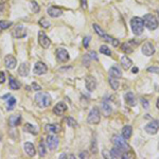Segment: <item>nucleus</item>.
<instances>
[{
    "label": "nucleus",
    "mask_w": 159,
    "mask_h": 159,
    "mask_svg": "<svg viewBox=\"0 0 159 159\" xmlns=\"http://www.w3.org/2000/svg\"><path fill=\"white\" fill-rule=\"evenodd\" d=\"M9 85H10V88L13 89V90H18V89L21 87V85H20V83L18 81H16L13 77H11L10 79H9Z\"/></svg>",
    "instance_id": "nucleus-27"
},
{
    "label": "nucleus",
    "mask_w": 159,
    "mask_h": 159,
    "mask_svg": "<svg viewBox=\"0 0 159 159\" xmlns=\"http://www.w3.org/2000/svg\"><path fill=\"white\" fill-rule=\"evenodd\" d=\"M13 22L11 21H6V20H1L0 21V30H5V29H9L10 27H12Z\"/></svg>",
    "instance_id": "nucleus-32"
},
{
    "label": "nucleus",
    "mask_w": 159,
    "mask_h": 159,
    "mask_svg": "<svg viewBox=\"0 0 159 159\" xmlns=\"http://www.w3.org/2000/svg\"><path fill=\"white\" fill-rule=\"evenodd\" d=\"M141 51H142V53L145 56H152V55L155 53V47H154V45L152 44V42H146L142 45Z\"/></svg>",
    "instance_id": "nucleus-8"
},
{
    "label": "nucleus",
    "mask_w": 159,
    "mask_h": 159,
    "mask_svg": "<svg viewBox=\"0 0 159 159\" xmlns=\"http://www.w3.org/2000/svg\"><path fill=\"white\" fill-rule=\"evenodd\" d=\"M132 133H133V128H132L131 125H125V126L122 128V137L124 138L125 140L131 138Z\"/></svg>",
    "instance_id": "nucleus-24"
},
{
    "label": "nucleus",
    "mask_w": 159,
    "mask_h": 159,
    "mask_svg": "<svg viewBox=\"0 0 159 159\" xmlns=\"http://www.w3.org/2000/svg\"><path fill=\"white\" fill-rule=\"evenodd\" d=\"M109 84H110L111 88H113L114 90H117V89L119 88V82H118L117 79H115V78L109 77Z\"/></svg>",
    "instance_id": "nucleus-31"
},
{
    "label": "nucleus",
    "mask_w": 159,
    "mask_h": 159,
    "mask_svg": "<svg viewBox=\"0 0 159 159\" xmlns=\"http://www.w3.org/2000/svg\"><path fill=\"white\" fill-rule=\"evenodd\" d=\"M23 129L26 132H28V133H30V134H32V135H37L38 134V132H37V129L35 128L34 126H33L31 123H27L26 125H24V127H23Z\"/></svg>",
    "instance_id": "nucleus-28"
},
{
    "label": "nucleus",
    "mask_w": 159,
    "mask_h": 159,
    "mask_svg": "<svg viewBox=\"0 0 159 159\" xmlns=\"http://www.w3.org/2000/svg\"><path fill=\"white\" fill-rule=\"evenodd\" d=\"M141 104H142V106L144 107L145 109H147L150 106V104H149V102H147L146 99H141Z\"/></svg>",
    "instance_id": "nucleus-41"
},
{
    "label": "nucleus",
    "mask_w": 159,
    "mask_h": 159,
    "mask_svg": "<svg viewBox=\"0 0 159 159\" xmlns=\"http://www.w3.org/2000/svg\"><path fill=\"white\" fill-rule=\"evenodd\" d=\"M47 145L50 150H55L59 145V138L54 135H49L47 137Z\"/></svg>",
    "instance_id": "nucleus-11"
},
{
    "label": "nucleus",
    "mask_w": 159,
    "mask_h": 159,
    "mask_svg": "<svg viewBox=\"0 0 159 159\" xmlns=\"http://www.w3.org/2000/svg\"><path fill=\"white\" fill-rule=\"evenodd\" d=\"M6 1H8V0H0V4H3V3H5Z\"/></svg>",
    "instance_id": "nucleus-49"
},
{
    "label": "nucleus",
    "mask_w": 159,
    "mask_h": 159,
    "mask_svg": "<svg viewBox=\"0 0 159 159\" xmlns=\"http://www.w3.org/2000/svg\"><path fill=\"white\" fill-rule=\"evenodd\" d=\"M45 131L49 134H57L60 131V126L59 124H56V123H54V124H47L45 126Z\"/></svg>",
    "instance_id": "nucleus-18"
},
{
    "label": "nucleus",
    "mask_w": 159,
    "mask_h": 159,
    "mask_svg": "<svg viewBox=\"0 0 159 159\" xmlns=\"http://www.w3.org/2000/svg\"><path fill=\"white\" fill-rule=\"evenodd\" d=\"M81 6H82L83 10H86L87 9V0H81Z\"/></svg>",
    "instance_id": "nucleus-44"
},
{
    "label": "nucleus",
    "mask_w": 159,
    "mask_h": 159,
    "mask_svg": "<svg viewBox=\"0 0 159 159\" xmlns=\"http://www.w3.org/2000/svg\"><path fill=\"white\" fill-rule=\"evenodd\" d=\"M85 85H86V88L88 89L89 91H93L97 88V81H96V79L93 77L88 75V77L85 79Z\"/></svg>",
    "instance_id": "nucleus-13"
},
{
    "label": "nucleus",
    "mask_w": 159,
    "mask_h": 159,
    "mask_svg": "<svg viewBox=\"0 0 159 159\" xmlns=\"http://www.w3.org/2000/svg\"><path fill=\"white\" fill-rule=\"evenodd\" d=\"M38 42L39 45L42 47V48L47 49L50 47L51 45V40L49 39V37L46 35V33L44 32V31H39L38 32Z\"/></svg>",
    "instance_id": "nucleus-10"
},
{
    "label": "nucleus",
    "mask_w": 159,
    "mask_h": 159,
    "mask_svg": "<svg viewBox=\"0 0 159 159\" xmlns=\"http://www.w3.org/2000/svg\"><path fill=\"white\" fill-rule=\"evenodd\" d=\"M89 42H90V37H89V36L85 37L84 40H83V45H84L85 48H88V46H89Z\"/></svg>",
    "instance_id": "nucleus-40"
},
{
    "label": "nucleus",
    "mask_w": 159,
    "mask_h": 159,
    "mask_svg": "<svg viewBox=\"0 0 159 159\" xmlns=\"http://www.w3.org/2000/svg\"><path fill=\"white\" fill-rule=\"evenodd\" d=\"M31 10L33 11L34 13H38L39 10H40V6L38 5V3H37L36 1H31Z\"/></svg>",
    "instance_id": "nucleus-34"
},
{
    "label": "nucleus",
    "mask_w": 159,
    "mask_h": 159,
    "mask_svg": "<svg viewBox=\"0 0 159 159\" xmlns=\"http://www.w3.org/2000/svg\"><path fill=\"white\" fill-rule=\"evenodd\" d=\"M29 71H30V66L28 63H22L18 68V73L21 77H27L29 74Z\"/></svg>",
    "instance_id": "nucleus-20"
},
{
    "label": "nucleus",
    "mask_w": 159,
    "mask_h": 159,
    "mask_svg": "<svg viewBox=\"0 0 159 159\" xmlns=\"http://www.w3.org/2000/svg\"><path fill=\"white\" fill-rule=\"evenodd\" d=\"M46 155V150H45V144L42 142L39 143V156L40 157H44Z\"/></svg>",
    "instance_id": "nucleus-37"
},
{
    "label": "nucleus",
    "mask_w": 159,
    "mask_h": 159,
    "mask_svg": "<svg viewBox=\"0 0 159 159\" xmlns=\"http://www.w3.org/2000/svg\"><path fill=\"white\" fill-rule=\"evenodd\" d=\"M32 87H33V89H34V90H40V89H42V88H40L39 85H37L35 82L32 83Z\"/></svg>",
    "instance_id": "nucleus-45"
},
{
    "label": "nucleus",
    "mask_w": 159,
    "mask_h": 159,
    "mask_svg": "<svg viewBox=\"0 0 159 159\" xmlns=\"http://www.w3.org/2000/svg\"><path fill=\"white\" fill-rule=\"evenodd\" d=\"M47 71H48V68H47L46 64L42 62H38L35 64L34 66V73L37 75H42V74H45V73H47Z\"/></svg>",
    "instance_id": "nucleus-12"
},
{
    "label": "nucleus",
    "mask_w": 159,
    "mask_h": 159,
    "mask_svg": "<svg viewBox=\"0 0 159 159\" xmlns=\"http://www.w3.org/2000/svg\"><path fill=\"white\" fill-rule=\"evenodd\" d=\"M93 29H95L96 33H97V34L99 35L100 37H102V38L104 39V40H106V42H111L114 47H117L118 45H119V40L116 39V38H113V37H111V36H109V35H107L106 33H105L104 31H103L102 29H101V27L98 26L97 23L93 24Z\"/></svg>",
    "instance_id": "nucleus-4"
},
{
    "label": "nucleus",
    "mask_w": 159,
    "mask_h": 159,
    "mask_svg": "<svg viewBox=\"0 0 159 159\" xmlns=\"http://www.w3.org/2000/svg\"><path fill=\"white\" fill-rule=\"evenodd\" d=\"M88 55H90V59H92V60H99V59H98V56H97V53H96L95 51H91V52H89Z\"/></svg>",
    "instance_id": "nucleus-43"
},
{
    "label": "nucleus",
    "mask_w": 159,
    "mask_h": 159,
    "mask_svg": "<svg viewBox=\"0 0 159 159\" xmlns=\"http://www.w3.org/2000/svg\"><path fill=\"white\" fill-rule=\"evenodd\" d=\"M138 71H139V69H138L137 67H134V68L132 69V72H133V73H137Z\"/></svg>",
    "instance_id": "nucleus-47"
},
{
    "label": "nucleus",
    "mask_w": 159,
    "mask_h": 159,
    "mask_svg": "<svg viewBox=\"0 0 159 159\" xmlns=\"http://www.w3.org/2000/svg\"><path fill=\"white\" fill-rule=\"evenodd\" d=\"M15 104H16V99L14 97H10V99L8 101V107H6V109L8 110H13Z\"/></svg>",
    "instance_id": "nucleus-30"
},
{
    "label": "nucleus",
    "mask_w": 159,
    "mask_h": 159,
    "mask_svg": "<svg viewBox=\"0 0 159 159\" xmlns=\"http://www.w3.org/2000/svg\"><path fill=\"white\" fill-rule=\"evenodd\" d=\"M102 114L105 116V117H108V116L111 114V106L106 102V101L102 103Z\"/></svg>",
    "instance_id": "nucleus-26"
},
{
    "label": "nucleus",
    "mask_w": 159,
    "mask_h": 159,
    "mask_svg": "<svg viewBox=\"0 0 159 159\" xmlns=\"http://www.w3.org/2000/svg\"><path fill=\"white\" fill-rule=\"evenodd\" d=\"M66 122H67V125H69V126H71V127H75L78 125V122L75 121L73 118H71V117H68L66 119Z\"/></svg>",
    "instance_id": "nucleus-35"
},
{
    "label": "nucleus",
    "mask_w": 159,
    "mask_h": 159,
    "mask_svg": "<svg viewBox=\"0 0 159 159\" xmlns=\"http://www.w3.org/2000/svg\"><path fill=\"white\" fill-rule=\"evenodd\" d=\"M21 123V117L19 115H14V116H11L9 118V125L12 127L14 126H18V125Z\"/></svg>",
    "instance_id": "nucleus-21"
},
{
    "label": "nucleus",
    "mask_w": 159,
    "mask_h": 159,
    "mask_svg": "<svg viewBox=\"0 0 159 159\" xmlns=\"http://www.w3.org/2000/svg\"><path fill=\"white\" fill-rule=\"evenodd\" d=\"M147 71H149V72H153V73H157V74H159V67H150V68H147Z\"/></svg>",
    "instance_id": "nucleus-39"
},
{
    "label": "nucleus",
    "mask_w": 159,
    "mask_h": 159,
    "mask_svg": "<svg viewBox=\"0 0 159 159\" xmlns=\"http://www.w3.org/2000/svg\"><path fill=\"white\" fill-rule=\"evenodd\" d=\"M109 77L115 78V79H120L122 77V72L117 66H113L109 69Z\"/></svg>",
    "instance_id": "nucleus-22"
},
{
    "label": "nucleus",
    "mask_w": 159,
    "mask_h": 159,
    "mask_svg": "<svg viewBox=\"0 0 159 159\" xmlns=\"http://www.w3.org/2000/svg\"><path fill=\"white\" fill-rule=\"evenodd\" d=\"M55 55H56V60H59L60 63H66V62H68L69 59H70L69 53L67 52V50L66 49H64V48L57 49Z\"/></svg>",
    "instance_id": "nucleus-7"
},
{
    "label": "nucleus",
    "mask_w": 159,
    "mask_h": 159,
    "mask_svg": "<svg viewBox=\"0 0 159 159\" xmlns=\"http://www.w3.org/2000/svg\"><path fill=\"white\" fill-rule=\"evenodd\" d=\"M121 50L123 51V52L127 53V54H129V53L133 52V47L129 45V42H124V44L121 46Z\"/></svg>",
    "instance_id": "nucleus-29"
},
{
    "label": "nucleus",
    "mask_w": 159,
    "mask_h": 159,
    "mask_svg": "<svg viewBox=\"0 0 159 159\" xmlns=\"http://www.w3.org/2000/svg\"><path fill=\"white\" fill-rule=\"evenodd\" d=\"M10 97H11V95H9V93H8V95L3 96V97H2L1 99H3V100H6V98H10Z\"/></svg>",
    "instance_id": "nucleus-48"
},
{
    "label": "nucleus",
    "mask_w": 159,
    "mask_h": 159,
    "mask_svg": "<svg viewBox=\"0 0 159 159\" xmlns=\"http://www.w3.org/2000/svg\"><path fill=\"white\" fill-rule=\"evenodd\" d=\"M39 24H40V26H42L44 29H47V28H49V27H50V22H49L47 19H45V18L39 19Z\"/></svg>",
    "instance_id": "nucleus-36"
},
{
    "label": "nucleus",
    "mask_w": 159,
    "mask_h": 159,
    "mask_svg": "<svg viewBox=\"0 0 159 159\" xmlns=\"http://www.w3.org/2000/svg\"><path fill=\"white\" fill-rule=\"evenodd\" d=\"M4 65L8 69H14L17 65V60L13 55H6L4 57Z\"/></svg>",
    "instance_id": "nucleus-14"
},
{
    "label": "nucleus",
    "mask_w": 159,
    "mask_h": 159,
    "mask_svg": "<svg viewBox=\"0 0 159 159\" xmlns=\"http://www.w3.org/2000/svg\"><path fill=\"white\" fill-rule=\"evenodd\" d=\"M47 12H48L49 16L53 17V18H57L63 14V10H60L57 6H49Z\"/></svg>",
    "instance_id": "nucleus-17"
},
{
    "label": "nucleus",
    "mask_w": 159,
    "mask_h": 159,
    "mask_svg": "<svg viewBox=\"0 0 159 159\" xmlns=\"http://www.w3.org/2000/svg\"><path fill=\"white\" fill-rule=\"evenodd\" d=\"M4 82H5V74L4 72L0 71V84H3Z\"/></svg>",
    "instance_id": "nucleus-42"
},
{
    "label": "nucleus",
    "mask_w": 159,
    "mask_h": 159,
    "mask_svg": "<svg viewBox=\"0 0 159 159\" xmlns=\"http://www.w3.org/2000/svg\"><path fill=\"white\" fill-rule=\"evenodd\" d=\"M67 110V105L64 102H60L53 107V114L56 116H62Z\"/></svg>",
    "instance_id": "nucleus-16"
},
{
    "label": "nucleus",
    "mask_w": 159,
    "mask_h": 159,
    "mask_svg": "<svg viewBox=\"0 0 159 159\" xmlns=\"http://www.w3.org/2000/svg\"><path fill=\"white\" fill-rule=\"evenodd\" d=\"M121 65H122L124 70H128L132 67V65H133V62H132V60L128 56H122L121 57Z\"/></svg>",
    "instance_id": "nucleus-23"
},
{
    "label": "nucleus",
    "mask_w": 159,
    "mask_h": 159,
    "mask_svg": "<svg viewBox=\"0 0 159 159\" xmlns=\"http://www.w3.org/2000/svg\"><path fill=\"white\" fill-rule=\"evenodd\" d=\"M100 52L102 53V54L108 55V56H110V55H111V51H110V49H109L107 46H105V45H103V46H101V47H100Z\"/></svg>",
    "instance_id": "nucleus-33"
},
{
    "label": "nucleus",
    "mask_w": 159,
    "mask_h": 159,
    "mask_svg": "<svg viewBox=\"0 0 159 159\" xmlns=\"http://www.w3.org/2000/svg\"><path fill=\"white\" fill-rule=\"evenodd\" d=\"M35 102L42 108H45V107H49L51 105V96L47 92H38L36 96H35Z\"/></svg>",
    "instance_id": "nucleus-1"
},
{
    "label": "nucleus",
    "mask_w": 159,
    "mask_h": 159,
    "mask_svg": "<svg viewBox=\"0 0 159 159\" xmlns=\"http://www.w3.org/2000/svg\"><path fill=\"white\" fill-rule=\"evenodd\" d=\"M158 13H159V11H158Z\"/></svg>",
    "instance_id": "nucleus-51"
},
{
    "label": "nucleus",
    "mask_w": 159,
    "mask_h": 159,
    "mask_svg": "<svg viewBox=\"0 0 159 159\" xmlns=\"http://www.w3.org/2000/svg\"><path fill=\"white\" fill-rule=\"evenodd\" d=\"M101 120V114L98 107H93L90 110L88 115V118H87V122L89 124H99Z\"/></svg>",
    "instance_id": "nucleus-6"
},
{
    "label": "nucleus",
    "mask_w": 159,
    "mask_h": 159,
    "mask_svg": "<svg viewBox=\"0 0 159 159\" xmlns=\"http://www.w3.org/2000/svg\"><path fill=\"white\" fill-rule=\"evenodd\" d=\"M124 98L127 105H129V106H135L136 105V98L133 92H127Z\"/></svg>",
    "instance_id": "nucleus-25"
},
{
    "label": "nucleus",
    "mask_w": 159,
    "mask_h": 159,
    "mask_svg": "<svg viewBox=\"0 0 159 159\" xmlns=\"http://www.w3.org/2000/svg\"><path fill=\"white\" fill-rule=\"evenodd\" d=\"M156 106H157V108L159 109V98L157 99V102H156Z\"/></svg>",
    "instance_id": "nucleus-50"
},
{
    "label": "nucleus",
    "mask_w": 159,
    "mask_h": 159,
    "mask_svg": "<svg viewBox=\"0 0 159 159\" xmlns=\"http://www.w3.org/2000/svg\"><path fill=\"white\" fill-rule=\"evenodd\" d=\"M24 151H26V153L28 154L30 157H34L35 154H36L35 146L31 142H27L26 144H24Z\"/></svg>",
    "instance_id": "nucleus-19"
},
{
    "label": "nucleus",
    "mask_w": 159,
    "mask_h": 159,
    "mask_svg": "<svg viewBox=\"0 0 159 159\" xmlns=\"http://www.w3.org/2000/svg\"><path fill=\"white\" fill-rule=\"evenodd\" d=\"M13 36L16 37V38H23V37L27 36V30L24 27L18 26L14 29L13 31Z\"/></svg>",
    "instance_id": "nucleus-15"
},
{
    "label": "nucleus",
    "mask_w": 159,
    "mask_h": 159,
    "mask_svg": "<svg viewBox=\"0 0 159 159\" xmlns=\"http://www.w3.org/2000/svg\"><path fill=\"white\" fill-rule=\"evenodd\" d=\"M113 143L116 147H119V149L123 150L124 152H128V151H132L131 146L127 144V142L125 141V139L121 136H118V135H115L113 137Z\"/></svg>",
    "instance_id": "nucleus-5"
},
{
    "label": "nucleus",
    "mask_w": 159,
    "mask_h": 159,
    "mask_svg": "<svg viewBox=\"0 0 159 159\" xmlns=\"http://www.w3.org/2000/svg\"><path fill=\"white\" fill-rule=\"evenodd\" d=\"M91 152H92L93 154H96L98 152V147H97V141L96 139L92 140V143H91Z\"/></svg>",
    "instance_id": "nucleus-38"
},
{
    "label": "nucleus",
    "mask_w": 159,
    "mask_h": 159,
    "mask_svg": "<svg viewBox=\"0 0 159 159\" xmlns=\"http://www.w3.org/2000/svg\"><path fill=\"white\" fill-rule=\"evenodd\" d=\"M143 23L150 30H156L159 26L157 18L153 14H145L143 17Z\"/></svg>",
    "instance_id": "nucleus-3"
},
{
    "label": "nucleus",
    "mask_w": 159,
    "mask_h": 159,
    "mask_svg": "<svg viewBox=\"0 0 159 159\" xmlns=\"http://www.w3.org/2000/svg\"><path fill=\"white\" fill-rule=\"evenodd\" d=\"M131 27L135 35H141L144 29V23H143V19L140 17H134L131 20Z\"/></svg>",
    "instance_id": "nucleus-2"
},
{
    "label": "nucleus",
    "mask_w": 159,
    "mask_h": 159,
    "mask_svg": "<svg viewBox=\"0 0 159 159\" xmlns=\"http://www.w3.org/2000/svg\"><path fill=\"white\" fill-rule=\"evenodd\" d=\"M159 131V120H153L145 126V132L150 135H155Z\"/></svg>",
    "instance_id": "nucleus-9"
},
{
    "label": "nucleus",
    "mask_w": 159,
    "mask_h": 159,
    "mask_svg": "<svg viewBox=\"0 0 159 159\" xmlns=\"http://www.w3.org/2000/svg\"><path fill=\"white\" fill-rule=\"evenodd\" d=\"M83 157H88V154L87 153H81L80 154V158H83Z\"/></svg>",
    "instance_id": "nucleus-46"
}]
</instances>
